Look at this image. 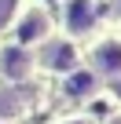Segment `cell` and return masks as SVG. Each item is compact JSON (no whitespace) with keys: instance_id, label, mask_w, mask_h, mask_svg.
<instances>
[{"instance_id":"cell-1","label":"cell","mask_w":121,"mask_h":124,"mask_svg":"<svg viewBox=\"0 0 121 124\" xmlns=\"http://www.w3.org/2000/svg\"><path fill=\"white\" fill-rule=\"evenodd\" d=\"M48 29H51V18H48V11H44V8H29V11L22 15V22L15 26L19 47H26V44H37V40H44V37H48Z\"/></svg>"},{"instance_id":"cell-2","label":"cell","mask_w":121,"mask_h":124,"mask_svg":"<svg viewBox=\"0 0 121 124\" xmlns=\"http://www.w3.org/2000/svg\"><path fill=\"white\" fill-rule=\"evenodd\" d=\"M63 26L70 33H88L95 26V4L92 0H66L63 4Z\"/></svg>"},{"instance_id":"cell-3","label":"cell","mask_w":121,"mask_h":124,"mask_svg":"<svg viewBox=\"0 0 121 124\" xmlns=\"http://www.w3.org/2000/svg\"><path fill=\"white\" fill-rule=\"evenodd\" d=\"M40 62H44V70H51V73H70L74 62H77V51H74L70 40H51V44H44Z\"/></svg>"},{"instance_id":"cell-4","label":"cell","mask_w":121,"mask_h":124,"mask_svg":"<svg viewBox=\"0 0 121 124\" xmlns=\"http://www.w3.org/2000/svg\"><path fill=\"white\" fill-rule=\"evenodd\" d=\"M92 58H95V70H103L106 77H117V73H121V40L110 37V40L95 44Z\"/></svg>"},{"instance_id":"cell-5","label":"cell","mask_w":121,"mask_h":124,"mask_svg":"<svg viewBox=\"0 0 121 124\" xmlns=\"http://www.w3.org/2000/svg\"><path fill=\"white\" fill-rule=\"evenodd\" d=\"M0 73H4L8 80H26V73H29L26 47H4L0 51Z\"/></svg>"},{"instance_id":"cell-6","label":"cell","mask_w":121,"mask_h":124,"mask_svg":"<svg viewBox=\"0 0 121 124\" xmlns=\"http://www.w3.org/2000/svg\"><path fill=\"white\" fill-rule=\"evenodd\" d=\"M95 84H99L95 73H88V70H70V77H66V95H70V99H88V95L95 91Z\"/></svg>"},{"instance_id":"cell-7","label":"cell","mask_w":121,"mask_h":124,"mask_svg":"<svg viewBox=\"0 0 121 124\" xmlns=\"http://www.w3.org/2000/svg\"><path fill=\"white\" fill-rule=\"evenodd\" d=\"M15 15H19V0H0V29L15 26Z\"/></svg>"},{"instance_id":"cell-8","label":"cell","mask_w":121,"mask_h":124,"mask_svg":"<svg viewBox=\"0 0 121 124\" xmlns=\"http://www.w3.org/2000/svg\"><path fill=\"white\" fill-rule=\"evenodd\" d=\"M63 124H88V120H63Z\"/></svg>"},{"instance_id":"cell-9","label":"cell","mask_w":121,"mask_h":124,"mask_svg":"<svg viewBox=\"0 0 121 124\" xmlns=\"http://www.w3.org/2000/svg\"><path fill=\"white\" fill-rule=\"evenodd\" d=\"M117 11H121V4H117Z\"/></svg>"}]
</instances>
